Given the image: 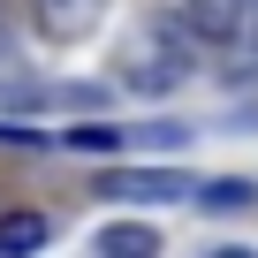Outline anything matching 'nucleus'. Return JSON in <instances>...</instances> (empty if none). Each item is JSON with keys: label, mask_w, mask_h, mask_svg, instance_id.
Returning <instances> with one entry per match:
<instances>
[{"label": "nucleus", "mask_w": 258, "mask_h": 258, "mask_svg": "<svg viewBox=\"0 0 258 258\" xmlns=\"http://www.w3.org/2000/svg\"><path fill=\"white\" fill-rule=\"evenodd\" d=\"M175 16L190 23V38H198V46H213V53H220V46L235 38V16H243V0H182Z\"/></svg>", "instance_id": "3"}, {"label": "nucleus", "mask_w": 258, "mask_h": 258, "mask_svg": "<svg viewBox=\"0 0 258 258\" xmlns=\"http://www.w3.org/2000/svg\"><path fill=\"white\" fill-rule=\"evenodd\" d=\"M198 205H205V213H250V205H258V182L220 175V182H205V190H198Z\"/></svg>", "instance_id": "8"}, {"label": "nucleus", "mask_w": 258, "mask_h": 258, "mask_svg": "<svg viewBox=\"0 0 258 258\" xmlns=\"http://www.w3.org/2000/svg\"><path fill=\"white\" fill-rule=\"evenodd\" d=\"M46 243V220L38 213H8V220H0V250H38Z\"/></svg>", "instance_id": "9"}, {"label": "nucleus", "mask_w": 258, "mask_h": 258, "mask_svg": "<svg viewBox=\"0 0 258 258\" xmlns=\"http://www.w3.org/2000/svg\"><path fill=\"white\" fill-rule=\"evenodd\" d=\"M31 16L46 38H84L99 16H106V0H31Z\"/></svg>", "instance_id": "4"}, {"label": "nucleus", "mask_w": 258, "mask_h": 258, "mask_svg": "<svg viewBox=\"0 0 258 258\" xmlns=\"http://www.w3.org/2000/svg\"><path fill=\"white\" fill-rule=\"evenodd\" d=\"M8 106H16V114H23V106H38V84H31V76H16V84H0V114H8Z\"/></svg>", "instance_id": "11"}, {"label": "nucleus", "mask_w": 258, "mask_h": 258, "mask_svg": "<svg viewBox=\"0 0 258 258\" xmlns=\"http://www.w3.org/2000/svg\"><path fill=\"white\" fill-rule=\"evenodd\" d=\"M53 145H69V152H129V129L121 121H69Z\"/></svg>", "instance_id": "6"}, {"label": "nucleus", "mask_w": 258, "mask_h": 258, "mask_svg": "<svg viewBox=\"0 0 258 258\" xmlns=\"http://www.w3.org/2000/svg\"><path fill=\"white\" fill-rule=\"evenodd\" d=\"M198 53H205V46L190 38V23H182V16H145L137 31L121 38L114 69H121V84H129V91H145V99H167V91H182V84H190Z\"/></svg>", "instance_id": "1"}, {"label": "nucleus", "mask_w": 258, "mask_h": 258, "mask_svg": "<svg viewBox=\"0 0 258 258\" xmlns=\"http://www.w3.org/2000/svg\"><path fill=\"white\" fill-rule=\"evenodd\" d=\"M220 61H228L235 76H250V69H258V0H243V16H235V38L220 46Z\"/></svg>", "instance_id": "7"}, {"label": "nucleus", "mask_w": 258, "mask_h": 258, "mask_svg": "<svg viewBox=\"0 0 258 258\" xmlns=\"http://www.w3.org/2000/svg\"><path fill=\"white\" fill-rule=\"evenodd\" d=\"M99 250L106 258H152L160 250V228H145V220H106L99 228Z\"/></svg>", "instance_id": "5"}, {"label": "nucleus", "mask_w": 258, "mask_h": 258, "mask_svg": "<svg viewBox=\"0 0 258 258\" xmlns=\"http://www.w3.org/2000/svg\"><path fill=\"white\" fill-rule=\"evenodd\" d=\"M38 145H53L46 129H31V121H8V114H0V152H38Z\"/></svg>", "instance_id": "10"}, {"label": "nucleus", "mask_w": 258, "mask_h": 258, "mask_svg": "<svg viewBox=\"0 0 258 258\" xmlns=\"http://www.w3.org/2000/svg\"><path fill=\"white\" fill-rule=\"evenodd\" d=\"M99 198H121V205H182V198H198V190H190V175H175V167H121V175L99 182Z\"/></svg>", "instance_id": "2"}]
</instances>
